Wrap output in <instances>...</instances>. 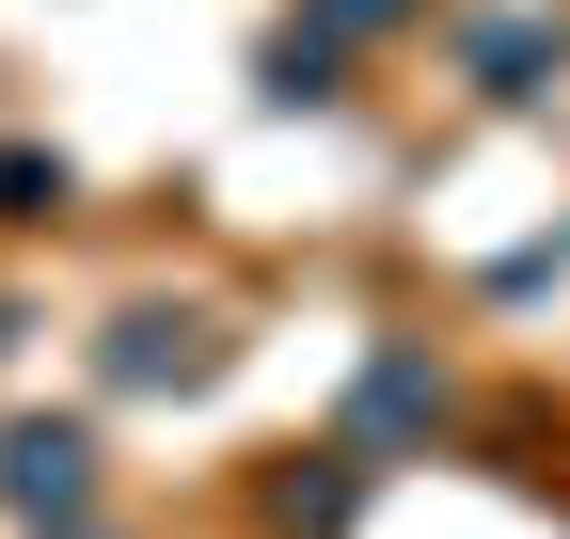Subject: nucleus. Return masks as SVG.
I'll use <instances>...</instances> for the list:
<instances>
[{
  "mask_svg": "<svg viewBox=\"0 0 570 539\" xmlns=\"http://www.w3.org/2000/svg\"><path fill=\"white\" fill-rule=\"evenodd\" d=\"M223 365H238V333L206 317V302H127V317L96 333V381H111V396H206Z\"/></svg>",
  "mask_w": 570,
  "mask_h": 539,
  "instance_id": "obj_1",
  "label": "nucleus"
},
{
  "mask_svg": "<svg viewBox=\"0 0 570 539\" xmlns=\"http://www.w3.org/2000/svg\"><path fill=\"white\" fill-rule=\"evenodd\" d=\"M0 523H32V539H80L96 523V429L80 413H17L0 429Z\"/></svg>",
  "mask_w": 570,
  "mask_h": 539,
  "instance_id": "obj_2",
  "label": "nucleus"
},
{
  "mask_svg": "<svg viewBox=\"0 0 570 539\" xmlns=\"http://www.w3.org/2000/svg\"><path fill=\"white\" fill-rule=\"evenodd\" d=\"M460 396L428 350H365V381H348V460H396V444H444Z\"/></svg>",
  "mask_w": 570,
  "mask_h": 539,
  "instance_id": "obj_3",
  "label": "nucleus"
},
{
  "mask_svg": "<svg viewBox=\"0 0 570 539\" xmlns=\"http://www.w3.org/2000/svg\"><path fill=\"white\" fill-rule=\"evenodd\" d=\"M460 80H475L491 111H539V96L570 80V17H539V0H508V17H475V32H460Z\"/></svg>",
  "mask_w": 570,
  "mask_h": 539,
  "instance_id": "obj_4",
  "label": "nucleus"
},
{
  "mask_svg": "<svg viewBox=\"0 0 570 539\" xmlns=\"http://www.w3.org/2000/svg\"><path fill=\"white\" fill-rule=\"evenodd\" d=\"M365 477H381V460H348V444L285 460V477H269V539H348V523H365Z\"/></svg>",
  "mask_w": 570,
  "mask_h": 539,
  "instance_id": "obj_5",
  "label": "nucleus"
},
{
  "mask_svg": "<svg viewBox=\"0 0 570 539\" xmlns=\"http://www.w3.org/2000/svg\"><path fill=\"white\" fill-rule=\"evenodd\" d=\"M254 96H269V111H333V96H348V48H333V32H302V17H285V32L254 48Z\"/></svg>",
  "mask_w": 570,
  "mask_h": 539,
  "instance_id": "obj_6",
  "label": "nucleus"
},
{
  "mask_svg": "<svg viewBox=\"0 0 570 539\" xmlns=\"http://www.w3.org/2000/svg\"><path fill=\"white\" fill-rule=\"evenodd\" d=\"M63 207H80V175H63L48 144H0V223L32 238V223H63Z\"/></svg>",
  "mask_w": 570,
  "mask_h": 539,
  "instance_id": "obj_7",
  "label": "nucleus"
},
{
  "mask_svg": "<svg viewBox=\"0 0 570 539\" xmlns=\"http://www.w3.org/2000/svg\"><path fill=\"white\" fill-rule=\"evenodd\" d=\"M428 0H302V32H333V48H381V32H412Z\"/></svg>",
  "mask_w": 570,
  "mask_h": 539,
  "instance_id": "obj_8",
  "label": "nucleus"
},
{
  "mask_svg": "<svg viewBox=\"0 0 570 539\" xmlns=\"http://www.w3.org/2000/svg\"><path fill=\"white\" fill-rule=\"evenodd\" d=\"M80 539H127V523H80Z\"/></svg>",
  "mask_w": 570,
  "mask_h": 539,
  "instance_id": "obj_9",
  "label": "nucleus"
}]
</instances>
